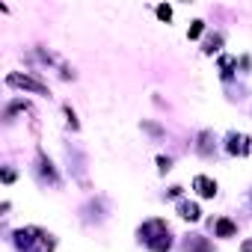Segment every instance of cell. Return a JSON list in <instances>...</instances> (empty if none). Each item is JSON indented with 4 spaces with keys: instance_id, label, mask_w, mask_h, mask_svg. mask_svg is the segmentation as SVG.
<instances>
[{
    "instance_id": "obj_1",
    "label": "cell",
    "mask_w": 252,
    "mask_h": 252,
    "mask_svg": "<svg viewBox=\"0 0 252 252\" xmlns=\"http://www.w3.org/2000/svg\"><path fill=\"white\" fill-rule=\"evenodd\" d=\"M140 240H143L152 252H169V249H172V234H169V225H166L163 220H149V222H143Z\"/></svg>"
},
{
    "instance_id": "obj_2",
    "label": "cell",
    "mask_w": 252,
    "mask_h": 252,
    "mask_svg": "<svg viewBox=\"0 0 252 252\" xmlns=\"http://www.w3.org/2000/svg\"><path fill=\"white\" fill-rule=\"evenodd\" d=\"M15 240H18L21 252H54V237H51L48 231L36 228V225L21 228V231L15 234Z\"/></svg>"
},
{
    "instance_id": "obj_3",
    "label": "cell",
    "mask_w": 252,
    "mask_h": 252,
    "mask_svg": "<svg viewBox=\"0 0 252 252\" xmlns=\"http://www.w3.org/2000/svg\"><path fill=\"white\" fill-rule=\"evenodd\" d=\"M6 83L9 86H18V89H27V92H36V95H48V86L42 83V80H36V77H30V74H9L6 77Z\"/></svg>"
},
{
    "instance_id": "obj_4",
    "label": "cell",
    "mask_w": 252,
    "mask_h": 252,
    "mask_svg": "<svg viewBox=\"0 0 252 252\" xmlns=\"http://www.w3.org/2000/svg\"><path fill=\"white\" fill-rule=\"evenodd\" d=\"M193 187H196V193H199V196H205V199H211V196H217V181H211L208 175H196V181H193Z\"/></svg>"
},
{
    "instance_id": "obj_5",
    "label": "cell",
    "mask_w": 252,
    "mask_h": 252,
    "mask_svg": "<svg viewBox=\"0 0 252 252\" xmlns=\"http://www.w3.org/2000/svg\"><path fill=\"white\" fill-rule=\"evenodd\" d=\"M225 149H228V155H246V152H249V140H246L243 134H231Z\"/></svg>"
},
{
    "instance_id": "obj_6",
    "label": "cell",
    "mask_w": 252,
    "mask_h": 252,
    "mask_svg": "<svg viewBox=\"0 0 252 252\" xmlns=\"http://www.w3.org/2000/svg\"><path fill=\"white\" fill-rule=\"evenodd\" d=\"M184 249H187V252H214V246H211V240H208V237H199V234H193V237H187V243H184Z\"/></svg>"
},
{
    "instance_id": "obj_7",
    "label": "cell",
    "mask_w": 252,
    "mask_h": 252,
    "mask_svg": "<svg viewBox=\"0 0 252 252\" xmlns=\"http://www.w3.org/2000/svg\"><path fill=\"white\" fill-rule=\"evenodd\" d=\"M178 214H181L184 220H190V222H196V220L202 217V211H199L196 202H181V205H178Z\"/></svg>"
},
{
    "instance_id": "obj_8",
    "label": "cell",
    "mask_w": 252,
    "mask_h": 252,
    "mask_svg": "<svg viewBox=\"0 0 252 252\" xmlns=\"http://www.w3.org/2000/svg\"><path fill=\"white\" fill-rule=\"evenodd\" d=\"M234 231H237V225H234L231 220H225V217L214 222V234H217V237H231Z\"/></svg>"
},
{
    "instance_id": "obj_9",
    "label": "cell",
    "mask_w": 252,
    "mask_h": 252,
    "mask_svg": "<svg viewBox=\"0 0 252 252\" xmlns=\"http://www.w3.org/2000/svg\"><path fill=\"white\" fill-rule=\"evenodd\" d=\"M211 140H214L211 131H202V134H199V155H211V152H214V143H211Z\"/></svg>"
},
{
    "instance_id": "obj_10",
    "label": "cell",
    "mask_w": 252,
    "mask_h": 252,
    "mask_svg": "<svg viewBox=\"0 0 252 252\" xmlns=\"http://www.w3.org/2000/svg\"><path fill=\"white\" fill-rule=\"evenodd\" d=\"M231 74H234V60L231 57H222L220 60V77L222 80H231Z\"/></svg>"
},
{
    "instance_id": "obj_11",
    "label": "cell",
    "mask_w": 252,
    "mask_h": 252,
    "mask_svg": "<svg viewBox=\"0 0 252 252\" xmlns=\"http://www.w3.org/2000/svg\"><path fill=\"white\" fill-rule=\"evenodd\" d=\"M39 166H42V169H39V172H42V175H45V178H51V181H57V172H54V163H51V160H48V158H45V155H42V158H39Z\"/></svg>"
},
{
    "instance_id": "obj_12",
    "label": "cell",
    "mask_w": 252,
    "mask_h": 252,
    "mask_svg": "<svg viewBox=\"0 0 252 252\" xmlns=\"http://www.w3.org/2000/svg\"><path fill=\"white\" fill-rule=\"evenodd\" d=\"M220 48H222V36H211V39L205 42V48H202V51H205V54H217Z\"/></svg>"
},
{
    "instance_id": "obj_13",
    "label": "cell",
    "mask_w": 252,
    "mask_h": 252,
    "mask_svg": "<svg viewBox=\"0 0 252 252\" xmlns=\"http://www.w3.org/2000/svg\"><path fill=\"white\" fill-rule=\"evenodd\" d=\"M202 30H205V24H202V21H193V27H190V33H187V36H190V39H199V36H202Z\"/></svg>"
},
{
    "instance_id": "obj_14",
    "label": "cell",
    "mask_w": 252,
    "mask_h": 252,
    "mask_svg": "<svg viewBox=\"0 0 252 252\" xmlns=\"http://www.w3.org/2000/svg\"><path fill=\"white\" fill-rule=\"evenodd\" d=\"M158 15H160L163 21H169V18H172V6H158Z\"/></svg>"
},
{
    "instance_id": "obj_15",
    "label": "cell",
    "mask_w": 252,
    "mask_h": 252,
    "mask_svg": "<svg viewBox=\"0 0 252 252\" xmlns=\"http://www.w3.org/2000/svg\"><path fill=\"white\" fill-rule=\"evenodd\" d=\"M158 166H160V172H169L172 169V160L169 158H158Z\"/></svg>"
},
{
    "instance_id": "obj_16",
    "label": "cell",
    "mask_w": 252,
    "mask_h": 252,
    "mask_svg": "<svg viewBox=\"0 0 252 252\" xmlns=\"http://www.w3.org/2000/svg\"><path fill=\"white\" fill-rule=\"evenodd\" d=\"M65 116H68V128L77 131V119H74V110H71V107H65Z\"/></svg>"
},
{
    "instance_id": "obj_17",
    "label": "cell",
    "mask_w": 252,
    "mask_h": 252,
    "mask_svg": "<svg viewBox=\"0 0 252 252\" xmlns=\"http://www.w3.org/2000/svg\"><path fill=\"white\" fill-rule=\"evenodd\" d=\"M3 181L12 184V181H15V172H12V169H3Z\"/></svg>"
},
{
    "instance_id": "obj_18",
    "label": "cell",
    "mask_w": 252,
    "mask_h": 252,
    "mask_svg": "<svg viewBox=\"0 0 252 252\" xmlns=\"http://www.w3.org/2000/svg\"><path fill=\"white\" fill-rule=\"evenodd\" d=\"M240 249H243V252H252V237H249V240H243V246H240Z\"/></svg>"
}]
</instances>
